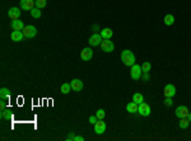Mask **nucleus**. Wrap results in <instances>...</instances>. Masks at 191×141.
Instances as JSON below:
<instances>
[{"label": "nucleus", "instance_id": "6ab92c4d", "mask_svg": "<svg viewBox=\"0 0 191 141\" xmlns=\"http://www.w3.org/2000/svg\"><path fill=\"white\" fill-rule=\"evenodd\" d=\"M143 101H144V97H143L140 93H135V94H133V102H135V103L140 104Z\"/></svg>", "mask_w": 191, "mask_h": 141}, {"label": "nucleus", "instance_id": "9d476101", "mask_svg": "<svg viewBox=\"0 0 191 141\" xmlns=\"http://www.w3.org/2000/svg\"><path fill=\"white\" fill-rule=\"evenodd\" d=\"M189 113H190L189 108L185 107V105H180V107L176 108V116H177L178 118L187 117V116H189Z\"/></svg>", "mask_w": 191, "mask_h": 141}, {"label": "nucleus", "instance_id": "bb28decb", "mask_svg": "<svg viewBox=\"0 0 191 141\" xmlns=\"http://www.w3.org/2000/svg\"><path fill=\"white\" fill-rule=\"evenodd\" d=\"M1 118H5V120L10 118V112L8 111V108L6 110H1Z\"/></svg>", "mask_w": 191, "mask_h": 141}, {"label": "nucleus", "instance_id": "0eeeda50", "mask_svg": "<svg viewBox=\"0 0 191 141\" xmlns=\"http://www.w3.org/2000/svg\"><path fill=\"white\" fill-rule=\"evenodd\" d=\"M163 94H164V97H170V98L175 97V94H176V88H175V85L167 84L163 89Z\"/></svg>", "mask_w": 191, "mask_h": 141}, {"label": "nucleus", "instance_id": "2f4dec72", "mask_svg": "<svg viewBox=\"0 0 191 141\" xmlns=\"http://www.w3.org/2000/svg\"><path fill=\"white\" fill-rule=\"evenodd\" d=\"M74 141H84V137H83V136H75Z\"/></svg>", "mask_w": 191, "mask_h": 141}, {"label": "nucleus", "instance_id": "aec40b11", "mask_svg": "<svg viewBox=\"0 0 191 141\" xmlns=\"http://www.w3.org/2000/svg\"><path fill=\"white\" fill-rule=\"evenodd\" d=\"M175 23V17L172 14H167L164 17V24L166 25H172Z\"/></svg>", "mask_w": 191, "mask_h": 141}, {"label": "nucleus", "instance_id": "2eb2a0df", "mask_svg": "<svg viewBox=\"0 0 191 141\" xmlns=\"http://www.w3.org/2000/svg\"><path fill=\"white\" fill-rule=\"evenodd\" d=\"M25 27L24 23L19 19H15V21H12V28L13 31H23V28Z\"/></svg>", "mask_w": 191, "mask_h": 141}, {"label": "nucleus", "instance_id": "b1692460", "mask_svg": "<svg viewBox=\"0 0 191 141\" xmlns=\"http://www.w3.org/2000/svg\"><path fill=\"white\" fill-rule=\"evenodd\" d=\"M150 62H148V61H145V62H143V65H142V70H143V73H149L150 71Z\"/></svg>", "mask_w": 191, "mask_h": 141}, {"label": "nucleus", "instance_id": "473e14b6", "mask_svg": "<svg viewBox=\"0 0 191 141\" xmlns=\"http://www.w3.org/2000/svg\"><path fill=\"white\" fill-rule=\"evenodd\" d=\"M0 108H1V110H4V108H5V103H4V102H1V103H0Z\"/></svg>", "mask_w": 191, "mask_h": 141}, {"label": "nucleus", "instance_id": "a211bd4d", "mask_svg": "<svg viewBox=\"0 0 191 141\" xmlns=\"http://www.w3.org/2000/svg\"><path fill=\"white\" fill-rule=\"evenodd\" d=\"M180 127L181 129H187L189 127V125H190V121H189V118L187 117H183V118H180Z\"/></svg>", "mask_w": 191, "mask_h": 141}, {"label": "nucleus", "instance_id": "6e6552de", "mask_svg": "<svg viewBox=\"0 0 191 141\" xmlns=\"http://www.w3.org/2000/svg\"><path fill=\"white\" fill-rule=\"evenodd\" d=\"M106 131V123L102 120H98L97 122L94 123V132L98 133V135H102V133Z\"/></svg>", "mask_w": 191, "mask_h": 141}, {"label": "nucleus", "instance_id": "7ed1b4c3", "mask_svg": "<svg viewBox=\"0 0 191 141\" xmlns=\"http://www.w3.org/2000/svg\"><path fill=\"white\" fill-rule=\"evenodd\" d=\"M22 32H23L25 38H33L37 34V29H36L34 25H25Z\"/></svg>", "mask_w": 191, "mask_h": 141}, {"label": "nucleus", "instance_id": "f3484780", "mask_svg": "<svg viewBox=\"0 0 191 141\" xmlns=\"http://www.w3.org/2000/svg\"><path fill=\"white\" fill-rule=\"evenodd\" d=\"M138 108H139V104L135 103V102H130V103L126 105V111L130 112V113H136V112H138Z\"/></svg>", "mask_w": 191, "mask_h": 141}, {"label": "nucleus", "instance_id": "39448f33", "mask_svg": "<svg viewBox=\"0 0 191 141\" xmlns=\"http://www.w3.org/2000/svg\"><path fill=\"white\" fill-rule=\"evenodd\" d=\"M138 112L140 113V116H143V117H148L149 114H150V107H149V104H148V103H145V102H142V103L139 104Z\"/></svg>", "mask_w": 191, "mask_h": 141}, {"label": "nucleus", "instance_id": "9b49d317", "mask_svg": "<svg viewBox=\"0 0 191 141\" xmlns=\"http://www.w3.org/2000/svg\"><path fill=\"white\" fill-rule=\"evenodd\" d=\"M70 85H71V90L74 92H80L83 89V81L80 79H73L70 81Z\"/></svg>", "mask_w": 191, "mask_h": 141}, {"label": "nucleus", "instance_id": "c85d7f7f", "mask_svg": "<svg viewBox=\"0 0 191 141\" xmlns=\"http://www.w3.org/2000/svg\"><path fill=\"white\" fill-rule=\"evenodd\" d=\"M74 139H75L74 132H69V135L66 136V141H74Z\"/></svg>", "mask_w": 191, "mask_h": 141}, {"label": "nucleus", "instance_id": "72a5a7b5", "mask_svg": "<svg viewBox=\"0 0 191 141\" xmlns=\"http://www.w3.org/2000/svg\"><path fill=\"white\" fill-rule=\"evenodd\" d=\"M187 118H189V121L191 122V113H189V116H187Z\"/></svg>", "mask_w": 191, "mask_h": 141}, {"label": "nucleus", "instance_id": "ddd939ff", "mask_svg": "<svg viewBox=\"0 0 191 141\" xmlns=\"http://www.w3.org/2000/svg\"><path fill=\"white\" fill-rule=\"evenodd\" d=\"M10 38H12V41H14V42H21V41H23L24 34L22 31H13L12 34H10Z\"/></svg>", "mask_w": 191, "mask_h": 141}, {"label": "nucleus", "instance_id": "423d86ee", "mask_svg": "<svg viewBox=\"0 0 191 141\" xmlns=\"http://www.w3.org/2000/svg\"><path fill=\"white\" fill-rule=\"evenodd\" d=\"M102 36H101V33H94V34H92L91 37H89V44L91 46H100L101 42H102Z\"/></svg>", "mask_w": 191, "mask_h": 141}, {"label": "nucleus", "instance_id": "393cba45", "mask_svg": "<svg viewBox=\"0 0 191 141\" xmlns=\"http://www.w3.org/2000/svg\"><path fill=\"white\" fill-rule=\"evenodd\" d=\"M9 92H10V90H9L8 88H1V89H0V98H1V99L6 98L9 95Z\"/></svg>", "mask_w": 191, "mask_h": 141}, {"label": "nucleus", "instance_id": "f03ea898", "mask_svg": "<svg viewBox=\"0 0 191 141\" xmlns=\"http://www.w3.org/2000/svg\"><path fill=\"white\" fill-rule=\"evenodd\" d=\"M142 66L136 65V64H134V65L131 66V70H130V75H131V79L133 80H139L140 78H142Z\"/></svg>", "mask_w": 191, "mask_h": 141}, {"label": "nucleus", "instance_id": "4be33fe9", "mask_svg": "<svg viewBox=\"0 0 191 141\" xmlns=\"http://www.w3.org/2000/svg\"><path fill=\"white\" fill-rule=\"evenodd\" d=\"M34 6L38 9H43L46 6V0H34Z\"/></svg>", "mask_w": 191, "mask_h": 141}, {"label": "nucleus", "instance_id": "412c9836", "mask_svg": "<svg viewBox=\"0 0 191 141\" xmlns=\"http://www.w3.org/2000/svg\"><path fill=\"white\" fill-rule=\"evenodd\" d=\"M71 90V85L69 84V83H64L61 85V93L63 94H68V93Z\"/></svg>", "mask_w": 191, "mask_h": 141}, {"label": "nucleus", "instance_id": "20e7f679", "mask_svg": "<svg viewBox=\"0 0 191 141\" xmlns=\"http://www.w3.org/2000/svg\"><path fill=\"white\" fill-rule=\"evenodd\" d=\"M101 49L103 52H112L113 49H115V44L112 43V41H110V40H102V42H101Z\"/></svg>", "mask_w": 191, "mask_h": 141}, {"label": "nucleus", "instance_id": "5701e85b", "mask_svg": "<svg viewBox=\"0 0 191 141\" xmlns=\"http://www.w3.org/2000/svg\"><path fill=\"white\" fill-rule=\"evenodd\" d=\"M30 12H31V15H32L33 18L38 19V18L41 17V10H40L38 8H33V9H32V10H30Z\"/></svg>", "mask_w": 191, "mask_h": 141}, {"label": "nucleus", "instance_id": "cd10ccee", "mask_svg": "<svg viewBox=\"0 0 191 141\" xmlns=\"http://www.w3.org/2000/svg\"><path fill=\"white\" fill-rule=\"evenodd\" d=\"M172 103H173V102H172V98L166 97V101H164V105H166V107H171Z\"/></svg>", "mask_w": 191, "mask_h": 141}, {"label": "nucleus", "instance_id": "dca6fc26", "mask_svg": "<svg viewBox=\"0 0 191 141\" xmlns=\"http://www.w3.org/2000/svg\"><path fill=\"white\" fill-rule=\"evenodd\" d=\"M112 34H113V32H112V29H110V28H103V29L101 31V36L103 40H110V38L112 37Z\"/></svg>", "mask_w": 191, "mask_h": 141}, {"label": "nucleus", "instance_id": "f257e3e1", "mask_svg": "<svg viewBox=\"0 0 191 141\" xmlns=\"http://www.w3.org/2000/svg\"><path fill=\"white\" fill-rule=\"evenodd\" d=\"M121 61L126 66H133L135 64V56L130 50H124L121 52Z\"/></svg>", "mask_w": 191, "mask_h": 141}, {"label": "nucleus", "instance_id": "1a4fd4ad", "mask_svg": "<svg viewBox=\"0 0 191 141\" xmlns=\"http://www.w3.org/2000/svg\"><path fill=\"white\" fill-rule=\"evenodd\" d=\"M92 57H93V51H92V49H89V47H85L80 52V59L83 61H89Z\"/></svg>", "mask_w": 191, "mask_h": 141}, {"label": "nucleus", "instance_id": "a878e982", "mask_svg": "<svg viewBox=\"0 0 191 141\" xmlns=\"http://www.w3.org/2000/svg\"><path fill=\"white\" fill-rule=\"evenodd\" d=\"M95 116H97L98 120H103L104 116H106V113H104L103 110H98L97 112H95Z\"/></svg>", "mask_w": 191, "mask_h": 141}, {"label": "nucleus", "instance_id": "4468645a", "mask_svg": "<svg viewBox=\"0 0 191 141\" xmlns=\"http://www.w3.org/2000/svg\"><path fill=\"white\" fill-rule=\"evenodd\" d=\"M8 15H9V18H10L12 21L19 19V17H21V10H19L18 8H10L8 10Z\"/></svg>", "mask_w": 191, "mask_h": 141}, {"label": "nucleus", "instance_id": "c756f323", "mask_svg": "<svg viewBox=\"0 0 191 141\" xmlns=\"http://www.w3.org/2000/svg\"><path fill=\"white\" fill-rule=\"evenodd\" d=\"M98 121V118H97V116H91L89 117V123H92V125H94L95 122Z\"/></svg>", "mask_w": 191, "mask_h": 141}, {"label": "nucleus", "instance_id": "7c9ffc66", "mask_svg": "<svg viewBox=\"0 0 191 141\" xmlns=\"http://www.w3.org/2000/svg\"><path fill=\"white\" fill-rule=\"evenodd\" d=\"M142 79L144 80V81H148V80H149V73H144V74H143Z\"/></svg>", "mask_w": 191, "mask_h": 141}, {"label": "nucleus", "instance_id": "f8f14e48", "mask_svg": "<svg viewBox=\"0 0 191 141\" xmlns=\"http://www.w3.org/2000/svg\"><path fill=\"white\" fill-rule=\"evenodd\" d=\"M21 8L23 10H32L34 8V0H21Z\"/></svg>", "mask_w": 191, "mask_h": 141}]
</instances>
